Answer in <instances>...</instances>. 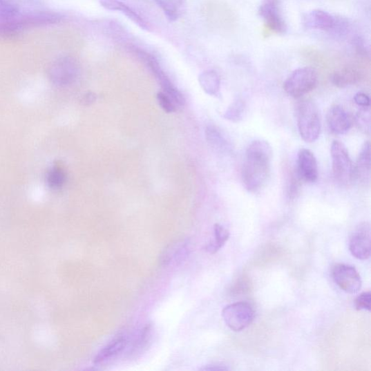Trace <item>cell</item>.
I'll use <instances>...</instances> for the list:
<instances>
[{
    "mask_svg": "<svg viewBox=\"0 0 371 371\" xmlns=\"http://www.w3.org/2000/svg\"><path fill=\"white\" fill-rule=\"evenodd\" d=\"M272 155V147L268 142L256 140L249 145L242 170V182L248 191H259L268 182Z\"/></svg>",
    "mask_w": 371,
    "mask_h": 371,
    "instance_id": "cell-1",
    "label": "cell"
},
{
    "mask_svg": "<svg viewBox=\"0 0 371 371\" xmlns=\"http://www.w3.org/2000/svg\"><path fill=\"white\" fill-rule=\"evenodd\" d=\"M296 113L301 138L307 143L316 142L321 131V117L316 103L303 100L298 104Z\"/></svg>",
    "mask_w": 371,
    "mask_h": 371,
    "instance_id": "cell-2",
    "label": "cell"
},
{
    "mask_svg": "<svg viewBox=\"0 0 371 371\" xmlns=\"http://www.w3.org/2000/svg\"><path fill=\"white\" fill-rule=\"evenodd\" d=\"M318 77L316 70L303 67L293 71L284 83L286 93L294 98H300L315 90Z\"/></svg>",
    "mask_w": 371,
    "mask_h": 371,
    "instance_id": "cell-3",
    "label": "cell"
},
{
    "mask_svg": "<svg viewBox=\"0 0 371 371\" xmlns=\"http://www.w3.org/2000/svg\"><path fill=\"white\" fill-rule=\"evenodd\" d=\"M130 50L135 53L140 60L151 70L162 90L170 97L175 106H182L185 102L183 95L173 85L164 70L162 69L157 58L152 54L135 46H132Z\"/></svg>",
    "mask_w": 371,
    "mask_h": 371,
    "instance_id": "cell-4",
    "label": "cell"
},
{
    "mask_svg": "<svg viewBox=\"0 0 371 371\" xmlns=\"http://www.w3.org/2000/svg\"><path fill=\"white\" fill-rule=\"evenodd\" d=\"M332 171L335 181L343 186L354 182V165L346 146L334 141L331 147Z\"/></svg>",
    "mask_w": 371,
    "mask_h": 371,
    "instance_id": "cell-5",
    "label": "cell"
},
{
    "mask_svg": "<svg viewBox=\"0 0 371 371\" xmlns=\"http://www.w3.org/2000/svg\"><path fill=\"white\" fill-rule=\"evenodd\" d=\"M222 317L231 330L236 332H242L254 321L255 310L248 303H236L222 310Z\"/></svg>",
    "mask_w": 371,
    "mask_h": 371,
    "instance_id": "cell-6",
    "label": "cell"
},
{
    "mask_svg": "<svg viewBox=\"0 0 371 371\" xmlns=\"http://www.w3.org/2000/svg\"><path fill=\"white\" fill-rule=\"evenodd\" d=\"M279 0H263L258 10L267 28L277 35H285L287 25L281 12Z\"/></svg>",
    "mask_w": 371,
    "mask_h": 371,
    "instance_id": "cell-7",
    "label": "cell"
},
{
    "mask_svg": "<svg viewBox=\"0 0 371 371\" xmlns=\"http://www.w3.org/2000/svg\"><path fill=\"white\" fill-rule=\"evenodd\" d=\"M332 277L336 285L348 294L358 293L362 287V280L359 273L354 267L339 263L336 264L332 271Z\"/></svg>",
    "mask_w": 371,
    "mask_h": 371,
    "instance_id": "cell-8",
    "label": "cell"
},
{
    "mask_svg": "<svg viewBox=\"0 0 371 371\" xmlns=\"http://www.w3.org/2000/svg\"><path fill=\"white\" fill-rule=\"evenodd\" d=\"M370 227L368 222H363L356 227L349 243L351 254L359 260L370 258L371 251Z\"/></svg>",
    "mask_w": 371,
    "mask_h": 371,
    "instance_id": "cell-9",
    "label": "cell"
},
{
    "mask_svg": "<svg viewBox=\"0 0 371 371\" xmlns=\"http://www.w3.org/2000/svg\"><path fill=\"white\" fill-rule=\"evenodd\" d=\"M296 175L307 183H315L318 178V162L314 154L307 149L300 151L298 155Z\"/></svg>",
    "mask_w": 371,
    "mask_h": 371,
    "instance_id": "cell-10",
    "label": "cell"
},
{
    "mask_svg": "<svg viewBox=\"0 0 371 371\" xmlns=\"http://www.w3.org/2000/svg\"><path fill=\"white\" fill-rule=\"evenodd\" d=\"M191 250V244L188 240L173 242L162 251L160 263L164 266L179 265L188 258Z\"/></svg>",
    "mask_w": 371,
    "mask_h": 371,
    "instance_id": "cell-11",
    "label": "cell"
},
{
    "mask_svg": "<svg viewBox=\"0 0 371 371\" xmlns=\"http://www.w3.org/2000/svg\"><path fill=\"white\" fill-rule=\"evenodd\" d=\"M326 122L331 131L337 135H345L353 123L350 114L340 106L330 108L326 115Z\"/></svg>",
    "mask_w": 371,
    "mask_h": 371,
    "instance_id": "cell-12",
    "label": "cell"
},
{
    "mask_svg": "<svg viewBox=\"0 0 371 371\" xmlns=\"http://www.w3.org/2000/svg\"><path fill=\"white\" fill-rule=\"evenodd\" d=\"M335 22V17L328 12L314 10L303 14L302 23L305 27L316 30L330 32Z\"/></svg>",
    "mask_w": 371,
    "mask_h": 371,
    "instance_id": "cell-13",
    "label": "cell"
},
{
    "mask_svg": "<svg viewBox=\"0 0 371 371\" xmlns=\"http://www.w3.org/2000/svg\"><path fill=\"white\" fill-rule=\"evenodd\" d=\"M129 343V336L126 333L122 332L117 334L105 347H103L99 351L94 359V363H102L115 357L126 348Z\"/></svg>",
    "mask_w": 371,
    "mask_h": 371,
    "instance_id": "cell-14",
    "label": "cell"
},
{
    "mask_svg": "<svg viewBox=\"0 0 371 371\" xmlns=\"http://www.w3.org/2000/svg\"><path fill=\"white\" fill-rule=\"evenodd\" d=\"M100 4L106 10L120 11L131 21L144 31H151V26L133 8L120 0H100Z\"/></svg>",
    "mask_w": 371,
    "mask_h": 371,
    "instance_id": "cell-15",
    "label": "cell"
},
{
    "mask_svg": "<svg viewBox=\"0 0 371 371\" xmlns=\"http://www.w3.org/2000/svg\"><path fill=\"white\" fill-rule=\"evenodd\" d=\"M78 64L73 58L65 57L59 59L52 67V75L59 82H69L77 75Z\"/></svg>",
    "mask_w": 371,
    "mask_h": 371,
    "instance_id": "cell-16",
    "label": "cell"
},
{
    "mask_svg": "<svg viewBox=\"0 0 371 371\" xmlns=\"http://www.w3.org/2000/svg\"><path fill=\"white\" fill-rule=\"evenodd\" d=\"M370 144L365 142L361 148L357 162L354 166V181L369 183L370 179Z\"/></svg>",
    "mask_w": 371,
    "mask_h": 371,
    "instance_id": "cell-17",
    "label": "cell"
},
{
    "mask_svg": "<svg viewBox=\"0 0 371 371\" xmlns=\"http://www.w3.org/2000/svg\"><path fill=\"white\" fill-rule=\"evenodd\" d=\"M363 78V72L359 68L346 67L335 71L331 76V82L338 88H346L361 82Z\"/></svg>",
    "mask_w": 371,
    "mask_h": 371,
    "instance_id": "cell-18",
    "label": "cell"
},
{
    "mask_svg": "<svg viewBox=\"0 0 371 371\" xmlns=\"http://www.w3.org/2000/svg\"><path fill=\"white\" fill-rule=\"evenodd\" d=\"M155 2L167 19L172 22L182 17L187 10L186 0H155Z\"/></svg>",
    "mask_w": 371,
    "mask_h": 371,
    "instance_id": "cell-19",
    "label": "cell"
},
{
    "mask_svg": "<svg viewBox=\"0 0 371 371\" xmlns=\"http://www.w3.org/2000/svg\"><path fill=\"white\" fill-rule=\"evenodd\" d=\"M199 81L206 93L213 96L218 95L220 79L216 71L213 70L204 71L200 74Z\"/></svg>",
    "mask_w": 371,
    "mask_h": 371,
    "instance_id": "cell-20",
    "label": "cell"
},
{
    "mask_svg": "<svg viewBox=\"0 0 371 371\" xmlns=\"http://www.w3.org/2000/svg\"><path fill=\"white\" fill-rule=\"evenodd\" d=\"M229 231L220 225L216 224L213 227V236L211 242L205 247V250L210 254H216L229 239Z\"/></svg>",
    "mask_w": 371,
    "mask_h": 371,
    "instance_id": "cell-21",
    "label": "cell"
},
{
    "mask_svg": "<svg viewBox=\"0 0 371 371\" xmlns=\"http://www.w3.org/2000/svg\"><path fill=\"white\" fill-rule=\"evenodd\" d=\"M207 138L220 151L228 152L231 150V146L220 131L214 127H210L207 130Z\"/></svg>",
    "mask_w": 371,
    "mask_h": 371,
    "instance_id": "cell-22",
    "label": "cell"
},
{
    "mask_svg": "<svg viewBox=\"0 0 371 371\" xmlns=\"http://www.w3.org/2000/svg\"><path fill=\"white\" fill-rule=\"evenodd\" d=\"M245 108V102L241 99H236L227 110L225 117L231 122H240L242 120Z\"/></svg>",
    "mask_w": 371,
    "mask_h": 371,
    "instance_id": "cell-23",
    "label": "cell"
},
{
    "mask_svg": "<svg viewBox=\"0 0 371 371\" xmlns=\"http://www.w3.org/2000/svg\"><path fill=\"white\" fill-rule=\"evenodd\" d=\"M20 8L13 0H0V21L13 19L19 16Z\"/></svg>",
    "mask_w": 371,
    "mask_h": 371,
    "instance_id": "cell-24",
    "label": "cell"
},
{
    "mask_svg": "<svg viewBox=\"0 0 371 371\" xmlns=\"http://www.w3.org/2000/svg\"><path fill=\"white\" fill-rule=\"evenodd\" d=\"M370 107L361 108L355 117V122L361 131L370 135L371 126Z\"/></svg>",
    "mask_w": 371,
    "mask_h": 371,
    "instance_id": "cell-25",
    "label": "cell"
},
{
    "mask_svg": "<svg viewBox=\"0 0 371 371\" xmlns=\"http://www.w3.org/2000/svg\"><path fill=\"white\" fill-rule=\"evenodd\" d=\"M349 28L350 24L346 19L335 17L334 24L330 32L337 37H343L349 32Z\"/></svg>",
    "mask_w": 371,
    "mask_h": 371,
    "instance_id": "cell-26",
    "label": "cell"
},
{
    "mask_svg": "<svg viewBox=\"0 0 371 371\" xmlns=\"http://www.w3.org/2000/svg\"><path fill=\"white\" fill-rule=\"evenodd\" d=\"M371 294L365 292L361 294L354 301V307L358 310H370Z\"/></svg>",
    "mask_w": 371,
    "mask_h": 371,
    "instance_id": "cell-27",
    "label": "cell"
},
{
    "mask_svg": "<svg viewBox=\"0 0 371 371\" xmlns=\"http://www.w3.org/2000/svg\"><path fill=\"white\" fill-rule=\"evenodd\" d=\"M159 105L168 113L175 111V104L172 102L170 97L165 93H160L157 95Z\"/></svg>",
    "mask_w": 371,
    "mask_h": 371,
    "instance_id": "cell-28",
    "label": "cell"
},
{
    "mask_svg": "<svg viewBox=\"0 0 371 371\" xmlns=\"http://www.w3.org/2000/svg\"><path fill=\"white\" fill-rule=\"evenodd\" d=\"M354 102L360 108L370 107V99L368 95L363 93H359L354 96Z\"/></svg>",
    "mask_w": 371,
    "mask_h": 371,
    "instance_id": "cell-29",
    "label": "cell"
},
{
    "mask_svg": "<svg viewBox=\"0 0 371 371\" xmlns=\"http://www.w3.org/2000/svg\"><path fill=\"white\" fill-rule=\"evenodd\" d=\"M353 44L356 51H357L359 54L364 56H366L368 54L365 41L361 37H355L354 39Z\"/></svg>",
    "mask_w": 371,
    "mask_h": 371,
    "instance_id": "cell-30",
    "label": "cell"
},
{
    "mask_svg": "<svg viewBox=\"0 0 371 371\" xmlns=\"http://www.w3.org/2000/svg\"><path fill=\"white\" fill-rule=\"evenodd\" d=\"M201 370H228L229 368L224 365L221 364H211L207 365L202 368Z\"/></svg>",
    "mask_w": 371,
    "mask_h": 371,
    "instance_id": "cell-31",
    "label": "cell"
},
{
    "mask_svg": "<svg viewBox=\"0 0 371 371\" xmlns=\"http://www.w3.org/2000/svg\"><path fill=\"white\" fill-rule=\"evenodd\" d=\"M96 100V95L93 93L87 94L84 98V103L85 105H90V104L94 102Z\"/></svg>",
    "mask_w": 371,
    "mask_h": 371,
    "instance_id": "cell-32",
    "label": "cell"
}]
</instances>
